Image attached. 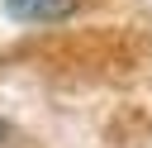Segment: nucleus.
<instances>
[{"label": "nucleus", "mask_w": 152, "mask_h": 148, "mask_svg": "<svg viewBox=\"0 0 152 148\" xmlns=\"http://www.w3.org/2000/svg\"><path fill=\"white\" fill-rule=\"evenodd\" d=\"M5 138H10V124H5V119H0V143H5Z\"/></svg>", "instance_id": "2"}, {"label": "nucleus", "mask_w": 152, "mask_h": 148, "mask_svg": "<svg viewBox=\"0 0 152 148\" xmlns=\"http://www.w3.org/2000/svg\"><path fill=\"white\" fill-rule=\"evenodd\" d=\"M0 5L19 24H57V19L76 14V0H0Z\"/></svg>", "instance_id": "1"}]
</instances>
